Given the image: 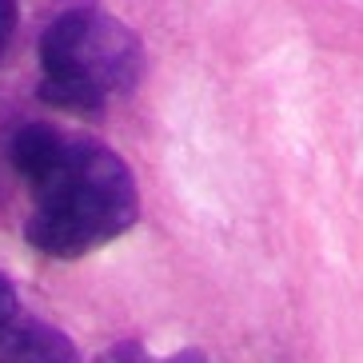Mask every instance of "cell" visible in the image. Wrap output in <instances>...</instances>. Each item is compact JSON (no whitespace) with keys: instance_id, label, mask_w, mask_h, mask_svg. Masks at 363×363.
<instances>
[{"instance_id":"7a4b0ae2","label":"cell","mask_w":363,"mask_h":363,"mask_svg":"<svg viewBox=\"0 0 363 363\" xmlns=\"http://www.w3.org/2000/svg\"><path fill=\"white\" fill-rule=\"evenodd\" d=\"M40 96L52 108L92 116L132 92L144 72L140 36L100 9L60 12L40 40Z\"/></svg>"},{"instance_id":"6da1fadb","label":"cell","mask_w":363,"mask_h":363,"mask_svg":"<svg viewBox=\"0 0 363 363\" xmlns=\"http://www.w3.org/2000/svg\"><path fill=\"white\" fill-rule=\"evenodd\" d=\"M9 160L33 188L24 235L44 256H88L136 224V180L100 140L68 136L52 124H24L9 144Z\"/></svg>"},{"instance_id":"3957f363","label":"cell","mask_w":363,"mask_h":363,"mask_svg":"<svg viewBox=\"0 0 363 363\" xmlns=\"http://www.w3.org/2000/svg\"><path fill=\"white\" fill-rule=\"evenodd\" d=\"M0 363H80L76 343L44 320H16L0 340Z\"/></svg>"},{"instance_id":"52a82bcc","label":"cell","mask_w":363,"mask_h":363,"mask_svg":"<svg viewBox=\"0 0 363 363\" xmlns=\"http://www.w3.org/2000/svg\"><path fill=\"white\" fill-rule=\"evenodd\" d=\"M164 363H203V355L200 352H180V355H172V359H164Z\"/></svg>"},{"instance_id":"5b68a950","label":"cell","mask_w":363,"mask_h":363,"mask_svg":"<svg viewBox=\"0 0 363 363\" xmlns=\"http://www.w3.org/2000/svg\"><path fill=\"white\" fill-rule=\"evenodd\" d=\"M16 24H21L16 0H0V65H4V56H9V44H12V36H16Z\"/></svg>"},{"instance_id":"8992f818","label":"cell","mask_w":363,"mask_h":363,"mask_svg":"<svg viewBox=\"0 0 363 363\" xmlns=\"http://www.w3.org/2000/svg\"><path fill=\"white\" fill-rule=\"evenodd\" d=\"M96 363H160V359H152L140 343H116V347H108Z\"/></svg>"},{"instance_id":"277c9868","label":"cell","mask_w":363,"mask_h":363,"mask_svg":"<svg viewBox=\"0 0 363 363\" xmlns=\"http://www.w3.org/2000/svg\"><path fill=\"white\" fill-rule=\"evenodd\" d=\"M21 320V299H16V288H12L9 276H0V340L9 335Z\"/></svg>"}]
</instances>
